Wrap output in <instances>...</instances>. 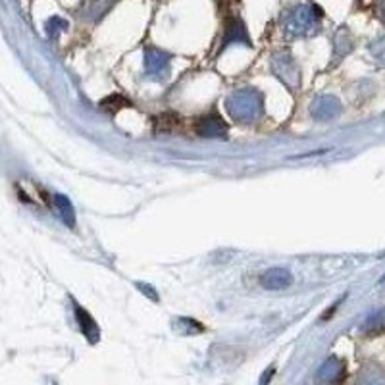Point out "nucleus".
Returning <instances> with one entry per match:
<instances>
[{"label": "nucleus", "mask_w": 385, "mask_h": 385, "mask_svg": "<svg viewBox=\"0 0 385 385\" xmlns=\"http://www.w3.org/2000/svg\"><path fill=\"white\" fill-rule=\"evenodd\" d=\"M260 283H262V287L268 289V291H281V289H287L293 283V276L285 268H270L262 276Z\"/></svg>", "instance_id": "nucleus-1"}, {"label": "nucleus", "mask_w": 385, "mask_h": 385, "mask_svg": "<svg viewBox=\"0 0 385 385\" xmlns=\"http://www.w3.org/2000/svg\"><path fill=\"white\" fill-rule=\"evenodd\" d=\"M74 308H76L77 324H79V327H81V331H83V333L87 336V339H89L91 343L98 341V329H96L95 320L89 316V312H85V310L79 307V305H76Z\"/></svg>", "instance_id": "nucleus-2"}, {"label": "nucleus", "mask_w": 385, "mask_h": 385, "mask_svg": "<svg viewBox=\"0 0 385 385\" xmlns=\"http://www.w3.org/2000/svg\"><path fill=\"white\" fill-rule=\"evenodd\" d=\"M54 206L58 208V214H60L62 221H66L69 228H74V208H72V204H69L66 197L54 195Z\"/></svg>", "instance_id": "nucleus-3"}]
</instances>
